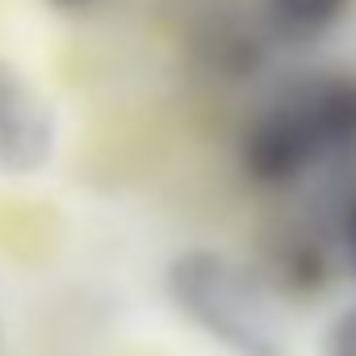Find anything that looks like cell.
<instances>
[{"instance_id":"1","label":"cell","mask_w":356,"mask_h":356,"mask_svg":"<svg viewBox=\"0 0 356 356\" xmlns=\"http://www.w3.org/2000/svg\"><path fill=\"white\" fill-rule=\"evenodd\" d=\"M163 289L176 314L231 356H293L277 293L260 281L256 268L231 260L227 252H176L163 268Z\"/></svg>"},{"instance_id":"2","label":"cell","mask_w":356,"mask_h":356,"mask_svg":"<svg viewBox=\"0 0 356 356\" xmlns=\"http://www.w3.org/2000/svg\"><path fill=\"white\" fill-rule=\"evenodd\" d=\"M55 155V113L22 67L0 59V168L34 176Z\"/></svg>"},{"instance_id":"3","label":"cell","mask_w":356,"mask_h":356,"mask_svg":"<svg viewBox=\"0 0 356 356\" xmlns=\"http://www.w3.org/2000/svg\"><path fill=\"white\" fill-rule=\"evenodd\" d=\"M239 159H243V172L264 189H285V185L302 181L314 163H323V155H318L306 122L289 105V97L252 122V130L243 134Z\"/></svg>"},{"instance_id":"4","label":"cell","mask_w":356,"mask_h":356,"mask_svg":"<svg viewBox=\"0 0 356 356\" xmlns=\"http://www.w3.org/2000/svg\"><path fill=\"white\" fill-rule=\"evenodd\" d=\"M289 105L306 122L323 159L356 151V76L352 72L306 80L298 92H289Z\"/></svg>"},{"instance_id":"5","label":"cell","mask_w":356,"mask_h":356,"mask_svg":"<svg viewBox=\"0 0 356 356\" xmlns=\"http://www.w3.org/2000/svg\"><path fill=\"white\" fill-rule=\"evenodd\" d=\"M356 0H256V26L277 47H310L327 38Z\"/></svg>"},{"instance_id":"6","label":"cell","mask_w":356,"mask_h":356,"mask_svg":"<svg viewBox=\"0 0 356 356\" xmlns=\"http://www.w3.org/2000/svg\"><path fill=\"white\" fill-rule=\"evenodd\" d=\"M260 281L273 293L281 289V293H293V298H314L331 281V264H327V252L318 243H310L306 235H293V239L273 248L268 273H260Z\"/></svg>"},{"instance_id":"7","label":"cell","mask_w":356,"mask_h":356,"mask_svg":"<svg viewBox=\"0 0 356 356\" xmlns=\"http://www.w3.org/2000/svg\"><path fill=\"white\" fill-rule=\"evenodd\" d=\"M318 356H356V302L343 306L318 339Z\"/></svg>"},{"instance_id":"8","label":"cell","mask_w":356,"mask_h":356,"mask_svg":"<svg viewBox=\"0 0 356 356\" xmlns=\"http://www.w3.org/2000/svg\"><path fill=\"white\" fill-rule=\"evenodd\" d=\"M339 239H343V252H348V260L356 264V193L343 202V214H339Z\"/></svg>"},{"instance_id":"9","label":"cell","mask_w":356,"mask_h":356,"mask_svg":"<svg viewBox=\"0 0 356 356\" xmlns=\"http://www.w3.org/2000/svg\"><path fill=\"white\" fill-rule=\"evenodd\" d=\"M51 9H63V13H72V9H84V5H92V0H47Z\"/></svg>"}]
</instances>
